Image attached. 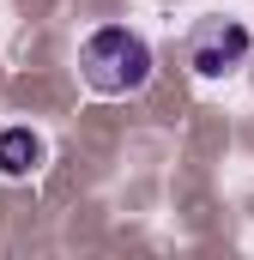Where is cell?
<instances>
[{"label": "cell", "mask_w": 254, "mask_h": 260, "mask_svg": "<svg viewBox=\"0 0 254 260\" xmlns=\"http://www.w3.org/2000/svg\"><path fill=\"white\" fill-rule=\"evenodd\" d=\"M79 79L97 97H133L151 79V43L127 24H103L79 43Z\"/></svg>", "instance_id": "cell-1"}, {"label": "cell", "mask_w": 254, "mask_h": 260, "mask_svg": "<svg viewBox=\"0 0 254 260\" xmlns=\"http://www.w3.org/2000/svg\"><path fill=\"white\" fill-rule=\"evenodd\" d=\"M254 55V30L242 18H200L188 37V73L194 79H224L236 67H248Z\"/></svg>", "instance_id": "cell-2"}, {"label": "cell", "mask_w": 254, "mask_h": 260, "mask_svg": "<svg viewBox=\"0 0 254 260\" xmlns=\"http://www.w3.org/2000/svg\"><path fill=\"white\" fill-rule=\"evenodd\" d=\"M43 157H49V145H43V133H37V127H0V176H6V182L37 176Z\"/></svg>", "instance_id": "cell-3"}]
</instances>
